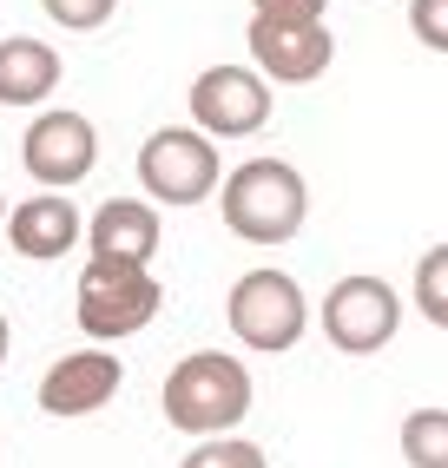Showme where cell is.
Listing matches in <instances>:
<instances>
[{"instance_id":"1","label":"cell","mask_w":448,"mask_h":468,"mask_svg":"<svg viewBox=\"0 0 448 468\" xmlns=\"http://www.w3.org/2000/svg\"><path fill=\"white\" fill-rule=\"evenodd\" d=\"M218 205H224V225L244 244H291L310 218V185L297 165L283 159H244L231 178L218 185Z\"/></svg>"},{"instance_id":"2","label":"cell","mask_w":448,"mask_h":468,"mask_svg":"<svg viewBox=\"0 0 448 468\" xmlns=\"http://www.w3.org/2000/svg\"><path fill=\"white\" fill-rule=\"evenodd\" d=\"M251 416V369L224 350H191L165 377V422L178 435H231Z\"/></svg>"},{"instance_id":"3","label":"cell","mask_w":448,"mask_h":468,"mask_svg":"<svg viewBox=\"0 0 448 468\" xmlns=\"http://www.w3.org/2000/svg\"><path fill=\"white\" fill-rule=\"evenodd\" d=\"M158 303H165V284L145 271V264H125V258H86L80 271V291H73V317L92 343H125L139 336Z\"/></svg>"},{"instance_id":"4","label":"cell","mask_w":448,"mask_h":468,"mask_svg":"<svg viewBox=\"0 0 448 468\" xmlns=\"http://www.w3.org/2000/svg\"><path fill=\"white\" fill-rule=\"evenodd\" d=\"M224 324H231V336L251 343V350L283 356L304 336V324H310L304 284L291 271H244L231 284V297H224Z\"/></svg>"},{"instance_id":"5","label":"cell","mask_w":448,"mask_h":468,"mask_svg":"<svg viewBox=\"0 0 448 468\" xmlns=\"http://www.w3.org/2000/svg\"><path fill=\"white\" fill-rule=\"evenodd\" d=\"M139 185L152 192V205H205L224 185V159L205 133L165 126L139 145Z\"/></svg>"},{"instance_id":"6","label":"cell","mask_w":448,"mask_h":468,"mask_svg":"<svg viewBox=\"0 0 448 468\" xmlns=\"http://www.w3.org/2000/svg\"><path fill=\"white\" fill-rule=\"evenodd\" d=\"M396 324H402V297L382 284V277H343L324 297V336L336 343L343 356H376L382 343H396Z\"/></svg>"},{"instance_id":"7","label":"cell","mask_w":448,"mask_h":468,"mask_svg":"<svg viewBox=\"0 0 448 468\" xmlns=\"http://www.w3.org/2000/svg\"><path fill=\"white\" fill-rule=\"evenodd\" d=\"M191 119L205 139H251L271 119V80L258 67H211L191 80Z\"/></svg>"},{"instance_id":"8","label":"cell","mask_w":448,"mask_h":468,"mask_svg":"<svg viewBox=\"0 0 448 468\" xmlns=\"http://www.w3.org/2000/svg\"><path fill=\"white\" fill-rule=\"evenodd\" d=\"M251 59H258V73L277 80V86H310L330 73L336 59V40L324 20H251Z\"/></svg>"},{"instance_id":"9","label":"cell","mask_w":448,"mask_h":468,"mask_svg":"<svg viewBox=\"0 0 448 468\" xmlns=\"http://www.w3.org/2000/svg\"><path fill=\"white\" fill-rule=\"evenodd\" d=\"M20 165L34 185H80L100 165V133L86 112H40L20 139Z\"/></svg>"},{"instance_id":"10","label":"cell","mask_w":448,"mask_h":468,"mask_svg":"<svg viewBox=\"0 0 448 468\" xmlns=\"http://www.w3.org/2000/svg\"><path fill=\"white\" fill-rule=\"evenodd\" d=\"M119 383H125V363L112 350H73L40 377V410L47 416H92L119 396Z\"/></svg>"},{"instance_id":"11","label":"cell","mask_w":448,"mask_h":468,"mask_svg":"<svg viewBox=\"0 0 448 468\" xmlns=\"http://www.w3.org/2000/svg\"><path fill=\"white\" fill-rule=\"evenodd\" d=\"M80 238H86V218L73 211L67 192H40V198L14 205V218H7V244H14L20 258H34V264L67 258Z\"/></svg>"},{"instance_id":"12","label":"cell","mask_w":448,"mask_h":468,"mask_svg":"<svg viewBox=\"0 0 448 468\" xmlns=\"http://www.w3.org/2000/svg\"><path fill=\"white\" fill-rule=\"evenodd\" d=\"M158 238H165V225H158V211H152L145 198H106L100 211L86 218V244H92V258L152 264Z\"/></svg>"},{"instance_id":"13","label":"cell","mask_w":448,"mask_h":468,"mask_svg":"<svg viewBox=\"0 0 448 468\" xmlns=\"http://www.w3.org/2000/svg\"><path fill=\"white\" fill-rule=\"evenodd\" d=\"M59 86V53L34 34L0 40V106H40Z\"/></svg>"},{"instance_id":"14","label":"cell","mask_w":448,"mask_h":468,"mask_svg":"<svg viewBox=\"0 0 448 468\" xmlns=\"http://www.w3.org/2000/svg\"><path fill=\"white\" fill-rule=\"evenodd\" d=\"M402 462L409 468H448V410L402 416Z\"/></svg>"},{"instance_id":"15","label":"cell","mask_w":448,"mask_h":468,"mask_svg":"<svg viewBox=\"0 0 448 468\" xmlns=\"http://www.w3.org/2000/svg\"><path fill=\"white\" fill-rule=\"evenodd\" d=\"M415 310H422L435 330H448V244L415 258Z\"/></svg>"},{"instance_id":"16","label":"cell","mask_w":448,"mask_h":468,"mask_svg":"<svg viewBox=\"0 0 448 468\" xmlns=\"http://www.w3.org/2000/svg\"><path fill=\"white\" fill-rule=\"evenodd\" d=\"M178 468H271L258 442H238V435H205Z\"/></svg>"},{"instance_id":"17","label":"cell","mask_w":448,"mask_h":468,"mask_svg":"<svg viewBox=\"0 0 448 468\" xmlns=\"http://www.w3.org/2000/svg\"><path fill=\"white\" fill-rule=\"evenodd\" d=\"M53 27H67V34H92V27H106L119 0H40Z\"/></svg>"},{"instance_id":"18","label":"cell","mask_w":448,"mask_h":468,"mask_svg":"<svg viewBox=\"0 0 448 468\" xmlns=\"http://www.w3.org/2000/svg\"><path fill=\"white\" fill-rule=\"evenodd\" d=\"M409 27L429 53H448V0H409Z\"/></svg>"},{"instance_id":"19","label":"cell","mask_w":448,"mask_h":468,"mask_svg":"<svg viewBox=\"0 0 448 468\" xmlns=\"http://www.w3.org/2000/svg\"><path fill=\"white\" fill-rule=\"evenodd\" d=\"M264 20H324V0H251Z\"/></svg>"},{"instance_id":"20","label":"cell","mask_w":448,"mask_h":468,"mask_svg":"<svg viewBox=\"0 0 448 468\" xmlns=\"http://www.w3.org/2000/svg\"><path fill=\"white\" fill-rule=\"evenodd\" d=\"M7 343H14V336H7V317H0V363H7Z\"/></svg>"},{"instance_id":"21","label":"cell","mask_w":448,"mask_h":468,"mask_svg":"<svg viewBox=\"0 0 448 468\" xmlns=\"http://www.w3.org/2000/svg\"><path fill=\"white\" fill-rule=\"evenodd\" d=\"M0 225H7V198H0Z\"/></svg>"}]
</instances>
